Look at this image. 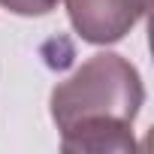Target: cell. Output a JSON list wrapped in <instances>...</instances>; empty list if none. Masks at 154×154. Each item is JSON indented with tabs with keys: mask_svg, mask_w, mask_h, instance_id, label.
Here are the masks:
<instances>
[{
	"mask_svg": "<svg viewBox=\"0 0 154 154\" xmlns=\"http://www.w3.org/2000/svg\"><path fill=\"white\" fill-rule=\"evenodd\" d=\"M145 103L139 69L115 54H91L69 79L51 91V121L66 154H124L133 151V124Z\"/></svg>",
	"mask_w": 154,
	"mask_h": 154,
	"instance_id": "1",
	"label": "cell"
},
{
	"mask_svg": "<svg viewBox=\"0 0 154 154\" xmlns=\"http://www.w3.org/2000/svg\"><path fill=\"white\" fill-rule=\"evenodd\" d=\"M60 0H0V6L12 15H24V18H36V15H48Z\"/></svg>",
	"mask_w": 154,
	"mask_h": 154,
	"instance_id": "3",
	"label": "cell"
},
{
	"mask_svg": "<svg viewBox=\"0 0 154 154\" xmlns=\"http://www.w3.org/2000/svg\"><path fill=\"white\" fill-rule=\"evenodd\" d=\"M148 9V0H66L69 24L91 45L121 42Z\"/></svg>",
	"mask_w": 154,
	"mask_h": 154,
	"instance_id": "2",
	"label": "cell"
}]
</instances>
